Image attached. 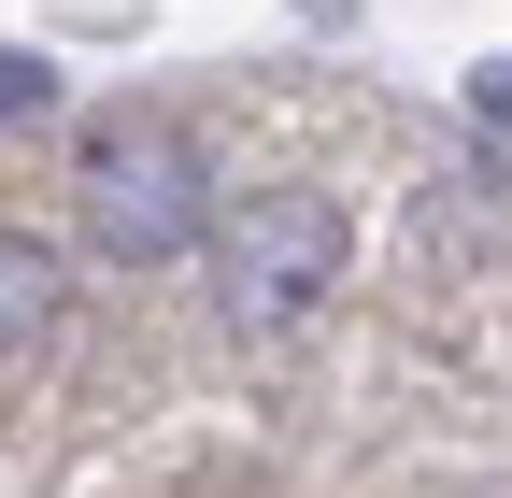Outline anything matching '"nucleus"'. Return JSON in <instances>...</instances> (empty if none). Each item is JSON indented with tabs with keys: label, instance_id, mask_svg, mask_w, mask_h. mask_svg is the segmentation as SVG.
<instances>
[{
	"label": "nucleus",
	"instance_id": "1",
	"mask_svg": "<svg viewBox=\"0 0 512 498\" xmlns=\"http://www.w3.org/2000/svg\"><path fill=\"white\" fill-rule=\"evenodd\" d=\"M86 242L114 271H171L214 242V157L200 129H171V114H114L86 129Z\"/></svg>",
	"mask_w": 512,
	"mask_h": 498
},
{
	"label": "nucleus",
	"instance_id": "2",
	"mask_svg": "<svg viewBox=\"0 0 512 498\" xmlns=\"http://www.w3.org/2000/svg\"><path fill=\"white\" fill-rule=\"evenodd\" d=\"M342 271H356V214L328 185H271V200H242V228H228V328L285 342Z\"/></svg>",
	"mask_w": 512,
	"mask_h": 498
},
{
	"label": "nucleus",
	"instance_id": "3",
	"mask_svg": "<svg viewBox=\"0 0 512 498\" xmlns=\"http://www.w3.org/2000/svg\"><path fill=\"white\" fill-rule=\"evenodd\" d=\"M43 342H57V257L0 228V356H43Z\"/></svg>",
	"mask_w": 512,
	"mask_h": 498
},
{
	"label": "nucleus",
	"instance_id": "4",
	"mask_svg": "<svg viewBox=\"0 0 512 498\" xmlns=\"http://www.w3.org/2000/svg\"><path fill=\"white\" fill-rule=\"evenodd\" d=\"M29 114H57V57L0 43V129H29Z\"/></svg>",
	"mask_w": 512,
	"mask_h": 498
},
{
	"label": "nucleus",
	"instance_id": "5",
	"mask_svg": "<svg viewBox=\"0 0 512 498\" xmlns=\"http://www.w3.org/2000/svg\"><path fill=\"white\" fill-rule=\"evenodd\" d=\"M470 114H484V129H512V57H498V72H470Z\"/></svg>",
	"mask_w": 512,
	"mask_h": 498
}]
</instances>
